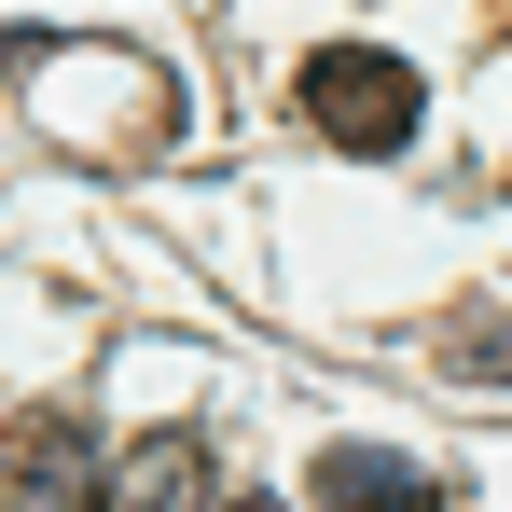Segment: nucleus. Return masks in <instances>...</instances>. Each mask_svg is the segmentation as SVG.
I'll use <instances>...</instances> for the list:
<instances>
[{"label":"nucleus","instance_id":"6","mask_svg":"<svg viewBox=\"0 0 512 512\" xmlns=\"http://www.w3.org/2000/svg\"><path fill=\"white\" fill-rule=\"evenodd\" d=\"M0 512H14V485H0Z\"/></svg>","mask_w":512,"mask_h":512},{"label":"nucleus","instance_id":"3","mask_svg":"<svg viewBox=\"0 0 512 512\" xmlns=\"http://www.w3.org/2000/svg\"><path fill=\"white\" fill-rule=\"evenodd\" d=\"M0 485H14V512H97V499H111V457H97L84 416H42L28 443H14Z\"/></svg>","mask_w":512,"mask_h":512},{"label":"nucleus","instance_id":"4","mask_svg":"<svg viewBox=\"0 0 512 512\" xmlns=\"http://www.w3.org/2000/svg\"><path fill=\"white\" fill-rule=\"evenodd\" d=\"M222 499V485H208V429H139V443H125V457H111V499L97 512H208Z\"/></svg>","mask_w":512,"mask_h":512},{"label":"nucleus","instance_id":"2","mask_svg":"<svg viewBox=\"0 0 512 512\" xmlns=\"http://www.w3.org/2000/svg\"><path fill=\"white\" fill-rule=\"evenodd\" d=\"M305 499H319V512H457V471H429V457H388V443H319Z\"/></svg>","mask_w":512,"mask_h":512},{"label":"nucleus","instance_id":"1","mask_svg":"<svg viewBox=\"0 0 512 512\" xmlns=\"http://www.w3.org/2000/svg\"><path fill=\"white\" fill-rule=\"evenodd\" d=\"M305 125H319L333 153H402L429 125V97H416V70H402L388 42H319V56H305Z\"/></svg>","mask_w":512,"mask_h":512},{"label":"nucleus","instance_id":"5","mask_svg":"<svg viewBox=\"0 0 512 512\" xmlns=\"http://www.w3.org/2000/svg\"><path fill=\"white\" fill-rule=\"evenodd\" d=\"M208 512H291V499H208Z\"/></svg>","mask_w":512,"mask_h":512}]
</instances>
